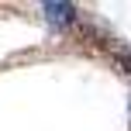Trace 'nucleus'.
<instances>
[{
    "mask_svg": "<svg viewBox=\"0 0 131 131\" xmlns=\"http://www.w3.org/2000/svg\"><path fill=\"white\" fill-rule=\"evenodd\" d=\"M41 14L48 17V24L66 28V24H72V17H76V7H72V4H55V0H45V4H41Z\"/></svg>",
    "mask_w": 131,
    "mask_h": 131,
    "instance_id": "obj_1",
    "label": "nucleus"
},
{
    "mask_svg": "<svg viewBox=\"0 0 131 131\" xmlns=\"http://www.w3.org/2000/svg\"><path fill=\"white\" fill-rule=\"evenodd\" d=\"M128 121H131V111H128Z\"/></svg>",
    "mask_w": 131,
    "mask_h": 131,
    "instance_id": "obj_2",
    "label": "nucleus"
}]
</instances>
